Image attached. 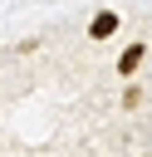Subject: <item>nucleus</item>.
Here are the masks:
<instances>
[{
    "label": "nucleus",
    "mask_w": 152,
    "mask_h": 157,
    "mask_svg": "<svg viewBox=\"0 0 152 157\" xmlns=\"http://www.w3.org/2000/svg\"><path fill=\"white\" fill-rule=\"evenodd\" d=\"M113 29H118V15H113V10H98V15L88 20V34H93V39H108Z\"/></svg>",
    "instance_id": "1"
},
{
    "label": "nucleus",
    "mask_w": 152,
    "mask_h": 157,
    "mask_svg": "<svg viewBox=\"0 0 152 157\" xmlns=\"http://www.w3.org/2000/svg\"><path fill=\"white\" fill-rule=\"evenodd\" d=\"M142 54H147V44H127V49H123V59H118V74H123V78H132V74H137V64H142Z\"/></svg>",
    "instance_id": "2"
},
{
    "label": "nucleus",
    "mask_w": 152,
    "mask_h": 157,
    "mask_svg": "<svg viewBox=\"0 0 152 157\" xmlns=\"http://www.w3.org/2000/svg\"><path fill=\"white\" fill-rule=\"evenodd\" d=\"M137 103H142V88L127 83V88H123V108H137Z\"/></svg>",
    "instance_id": "3"
}]
</instances>
